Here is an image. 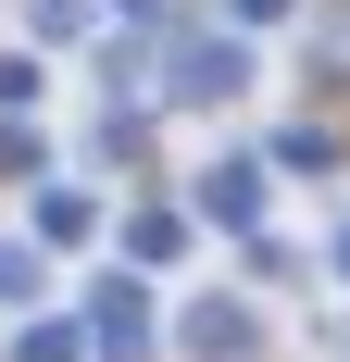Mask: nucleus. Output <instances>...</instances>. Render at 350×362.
I'll return each instance as SVG.
<instances>
[{
  "instance_id": "1",
  "label": "nucleus",
  "mask_w": 350,
  "mask_h": 362,
  "mask_svg": "<svg viewBox=\"0 0 350 362\" xmlns=\"http://www.w3.org/2000/svg\"><path fill=\"white\" fill-rule=\"evenodd\" d=\"M175 337H188L201 362H250V350H263V325H250V300H188V325H175Z\"/></svg>"
},
{
  "instance_id": "5",
  "label": "nucleus",
  "mask_w": 350,
  "mask_h": 362,
  "mask_svg": "<svg viewBox=\"0 0 350 362\" xmlns=\"http://www.w3.org/2000/svg\"><path fill=\"white\" fill-rule=\"evenodd\" d=\"M38 13V37H88V0H26Z\"/></svg>"
},
{
  "instance_id": "8",
  "label": "nucleus",
  "mask_w": 350,
  "mask_h": 362,
  "mask_svg": "<svg viewBox=\"0 0 350 362\" xmlns=\"http://www.w3.org/2000/svg\"><path fill=\"white\" fill-rule=\"evenodd\" d=\"M225 13H238V25H276V13H288V0H225Z\"/></svg>"
},
{
  "instance_id": "7",
  "label": "nucleus",
  "mask_w": 350,
  "mask_h": 362,
  "mask_svg": "<svg viewBox=\"0 0 350 362\" xmlns=\"http://www.w3.org/2000/svg\"><path fill=\"white\" fill-rule=\"evenodd\" d=\"M26 288H38V262H26V250H0V300H26Z\"/></svg>"
},
{
  "instance_id": "4",
  "label": "nucleus",
  "mask_w": 350,
  "mask_h": 362,
  "mask_svg": "<svg viewBox=\"0 0 350 362\" xmlns=\"http://www.w3.org/2000/svg\"><path fill=\"white\" fill-rule=\"evenodd\" d=\"M150 337V300L138 288H101V350H138Z\"/></svg>"
},
{
  "instance_id": "3",
  "label": "nucleus",
  "mask_w": 350,
  "mask_h": 362,
  "mask_svg": "<svg viewBox=\"0 0 350 362\" xmlns=\"http://www.w3.org/2000/svg\"><path fill=\"white\" fill-rule=\"evenodd\" d=\"M201 213H213V225H250V213H263V175H250V163H213Z\"/></svg>"
},
{
  "instance_id": "2",
  "label": "nucleus",
  "mask_w": 350,
  "mask_h": 362,
  "mask_svg": "<svg viewBox=\"0 0 350 362\" xmlns=\"http://www.w3.org/2000/svg\"><path fill=\"white\" fill-rule=\"evenodd\" d=\"M238 75H250L238 37H201V50H175V100H238Z\"/></svg>"
},
{
  "instance_id": "9",
  "label": "nucleus",
  "mask_w": 350,
  "mask_h": 362,
  "mask_svg": "<svg viewBox=\"0 0 350 362\" xmlns=\"http://www.w3.org/2000/svg\"><path fill=\"white\" fill-rule=\"evenodd\" d=\"M338 275H350V225H338Z\"/></svg>"
},
{
  "instance_id": "6",
  "label": "nucleus",
  "mask_w": 350,
  "mask_h": 362,
  "mask_svg": "<svg viewBox=\"0 0 350 362\" xmlns=\"http://www.w3.org/2000/svg\"><path fill=\"white\" fill-rule=\"evenodd\" d=\"M26 362H75V325H26Z\"/></svg>"
}]
</instances>
